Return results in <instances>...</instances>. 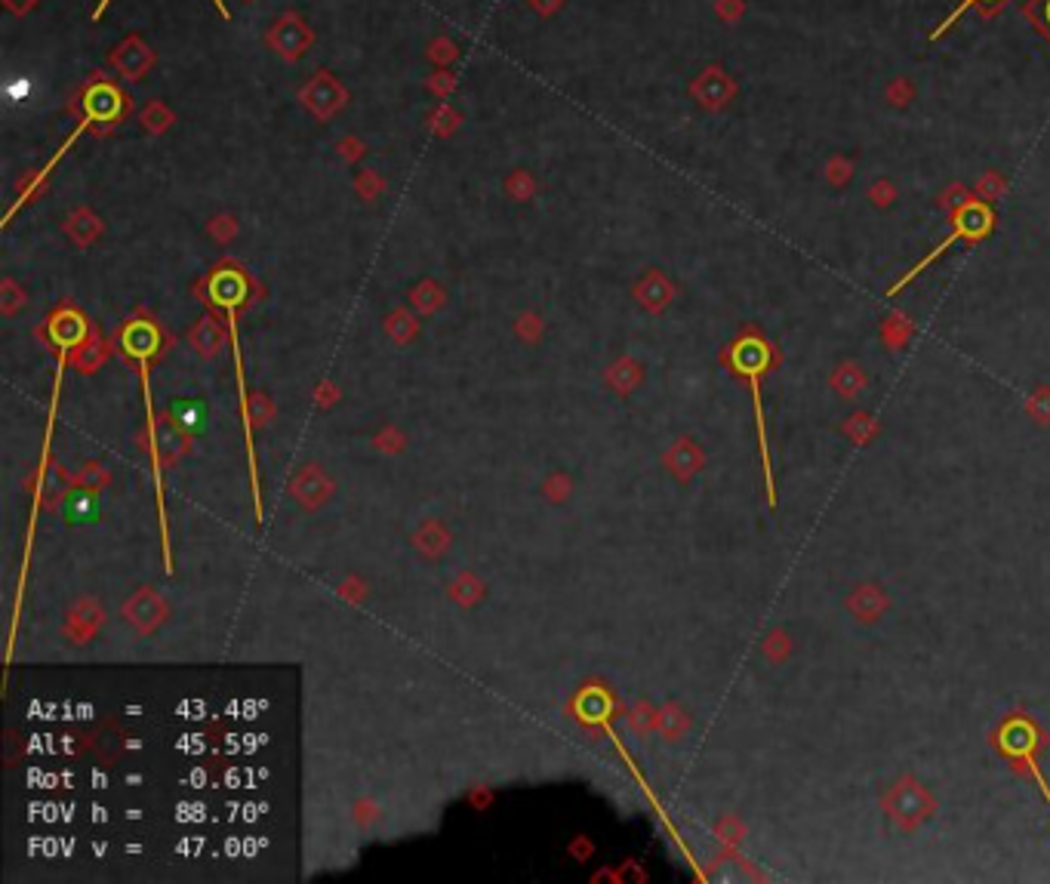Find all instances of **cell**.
I'll return each mask as SVG.
<instances>
[{
    "label": "cell",
    "instance_id": "6da1fadb",
    "mask_svg": "<svg viewBox=\"0 0 1050 884\" xmlns=\"http://www.w3.org/2000/svg\"><path fill=\"white\" fill-rule=\"evenodd\" d=\"M77 111H81V124L87 127H111V124H121L127 114H130V96L111 81H90L81 93V99H77Z\"/></svg>",
    "mask_w": 1050,
    "mask_h": 884
},
{
    "label": "cell",
    "instance_id": "7a4b0ae2",
    "mask_svg": "<svg viewBox=\"0 0 1050 884\" xmlns=\"http://www.w3.org/2000/svg\"><path fill=\"white\" fill-rule=\"evenodd\" d=\"M302 105L315 114L318 121H330L336 118V114L348 105V90L333 78L330 71H318L315 78H311L302 93H299Z\"/></svg>",
    "mask_w": 1050,
    "mask_h": 884
},
{
    "label": "cell",
    "instance_id": "3957f363",
    "mask_svg": "<svg viewBox=\"0 0 1050 884\" xmlns=\"http://www.w3.org/2000/svg\"><path fill=\"white\" fill-rule=\"evenodd\" d=\"M268 47L275 50L281 59L287 62H296L308 53L311 41H315V34H311V28L296 16V13H284L275 25H271L268 31Z\"/></svg>",
    "mask_w": 1050,
    "mask_h": 884
},
{
    "label": "cell",
    "instance_id": "277c9868",
    "mask_svg": "<svg viewBox=\"0 0 1050 884\" xmlns=\"http://www.w3.org/2000/svg\"><path fill=\"white\" fill-rule=\"evenodd\" d=\"M108 65L121 74L124 81H139L154 65V50L142 41L139 34H130L124 44H118L108 56Z\"/></svg>",
    "mask_w": 1050,
    "mask_h": 884
},
{
    "label": "cell",
    "instance_id": "5b68a950",
    "mask_svg": "<svg viewBox=\"0 0 1050 884\" xmlns=\"http://www.w3.org/2000/svg\"><path fill=\"white\" fill-rule=\"evenodd\" d=\"M139 121H142V127H145L148 133H164V130L176 121V114H173L164 102H148V105L142 108V114H139Z\"/></svg>",
    "mask_w": 1050,
    "mask_h": 884
},
{
    "label": "cell",
    "instance_id": "8992f818",
    "mask_svg": "<svg viewBox=\"0 0 1050 884\" xmlns=\"http://www.w3.org/2000/svg\"><path fill=\"white\" fill-rule=\"evenodd\" d=\"M429 124L438 130V133H450L456 124H459V114L447 105V102H441L435 111H432V118H429Z\"/></svg>",
    "mask_w": 1050,
    "mask_h": 884
},
{
    "label": "cell",
    "instance_id": "52a82bcc",
    "mask_svg": "<svg viewBox=\"0 0 1050 884\" xmlns=\"http://www.w3.org/2000/svg\"><path fill=\"white\" fill-rule=\"evenodd\" d=\"M459 56V50H456V44L453 41H444V37H438V41H432V47H429V59L438 65V68H444L447 62H453Z\"/></svg>",
    "mask_w": 1050,
    "mask_h": 884
},
{
    "label": "cell",
    "instance_id": "ba28073f",
    "mask_svg": "<svg viewBox=\"0 0 1050 884\" xmlns=\"http://www.w3.org/2000/svg\"><path fill=\"white\" fill-rule=\"evenodd\" d=\"M429 90L438 96V99H447L453 90H456V74H450V71H438V74H432V81H429Z\"/></svg>",
    "mask_w": 1050,
    "mask_h": 884
},
{
    "label": "cell",
    "instance_id": "9c48e42d",
    "mask_svg": "<svg viewBox=\"0 0 1050 884\" xmlns=\"http://www.w3.org/2000/svg\"><path fill=\"white\" fill-rule=\"evenodd\" d=\"M970 4H998V0H964V4H961V7H958L955 13H949V16L943 19V25H940L937 31H933V34H930V41H937V37H940L943 31H949V28H952V25H955V22H958V19H961V16L967 13V7H970Z\"/></svg>",
    "mask_w": 1050,
    "mask_h": 884
},
{
    "label": "cell",
    "instance_id": "30bf717a",
    "mask_svg": "<svg viewBox=\"0 0 1050 884\" xmlns=\"http://www.w3.org/2000/svg\"><path fill=\"white\" fill-rule=\"evenodd\" d=\"M90 512H93V499H90V496H74L71 503H68V515L77 518V521L87 518Z\"/></svg>",
    "mask_w": 1050,
    "mask_h": 884
},
{
    "label": "cell",
    "instance_id": "8fae6325",
    "mask_svg": "<svg viewBox=\"0 0 1050 884\" xmlns=\"http://www.w3.org/2000/svg\"><path fill=\"white\" fill-rule=\"evenodd\" d=\"M530 7L539 13V16H552L564 7V0H530Z\"/></svg>",
    "mask_w": 1050,
    "mask_h": 884
},
{
    "label": "cell",
    "instance_id": "7c38bea8",
    "mask_svg": "<svg viewBox=\"0 0 1050 884\" xmlns=\"http://www.w3.org/2000/svg\"><path fill=\"white\" fill-rule=\"evenodd\" d=\"M37 4H41V0H4V7L10 10V13H16V16H25V13H31Z\"/></svg>",
    "mask_w": 1050,
    "mask_h": 884
},
{
    "label": "cell",
    "instance_id": "4fadbf2b",
    "mask_svg": "<svg viewBox=\"0 0 1050 884\" xmlns=\"http://www.w3.org/2000/svg\"><path fill=\"white\" fill-rule=\"evenodd\" d=\"M108 4H111V0H99V7H96V13H93V16L99 19V16L105 13V7H108ZM213 4H216V10L222 13V19H228V16H231V13H228V7L222 4V0H213Z\"/></svg>",
    "mask_w": 1050,
    "mask_h": 884
},
{
    "label": "cell",
    "instance_id": "5bb4252c",
    "mask_svg": "<svg viewBox=\"0 0 1050 884\" xmlns=\"http://www.w3.org/2000/svg\"><path fill=\"white\" fill-rule=\"evenodd\" d=\"M339 148H342V155H348V158H358L361 151H364V148H361L355 139H342V145H339Z\"/></svg>",
    "mask_w": 1050,
    "mask_h": 884
},
{
    "label": "cell",
    "instance_id": "9a60e30c",
    "mask_svg": "<svg viewBox=\"0 0 1050 884\" xmlns=\"http://www.w3.org/2000/svg\"><path fill=\"white\" fill-rule=\"evenodd\" d=\"M1047 22H1050V4H1047Z\"/></svg>",
    "mask_w": 1050,
    "mask_h": 884
}]
</instances>
